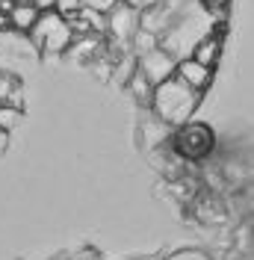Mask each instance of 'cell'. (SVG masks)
I'll return each mask as SVG.
<instances>
[{
  "label": "cell",
  "instance_id": "6da1fadb",
  "mask_svg": "<svg viewBox=\"0 0 254 260\" xmlns=\"http://www.w3.org/2000/svg\"><path fill=\"white\" fill-rule=\"evenodd\" d=\"M198 101H201V92L198 89H192L189 83H183L180 77H169L166 83H160L157 92H154V113L163 124H169V127H180V124H186L189 121V115L195 113V107H198Z\"/></svg>",
  "mask_w": 254,
  "mask_h": 260
},
{
  "label": "cell",
  "instance_id": "7a4b0ae2",
  "mask_svg": "<svg viewBox=\"0 0 254 260\" xmlns=\"http://www.w3.org/2000/svg\"><path fill=\"white\" fill-rule=\"evenodd\" d=\"M30 42L36 45V50H45L50 56H59L65 50L74 45V39H77V32H74V24L62 15V12H42L39 18V24L33 27L30 32Z\"/></svg>",
  "mask_w": 254,
  "mask_h": 260
},
{
  "label": "cell",
  "instance_id": "3957f363",
  "mask_svg": "<svg viewBox=\"0 0 254 260\" xmlns=\"http://www.w3.org/2000/svg\"><path fill=\"white\" fill-rule=\"evenodd\" d=\"M139 21H142V12L133 9L124 0H118L110 12H107V32H110V39L115 45L127 48L133 42V36L139 32Z\"/></svg>",
  "mask_w": 254,
  "mask_h": 260
},
{
  "label": "cell",
  "instance_id": "277c9868",
  "mask_svg": "<svg viewBox=\"0 0 254 260\" xmlns=\"http://www.w3.org/2000/svg\"><path fill=\"white\" fill-rule=\"evenodd\" d=\"M175 142H177V151H180L183 157L198 160V157L210 154V148H213V133H210V127L201 124V121H186V124L177 127Z\"/></svg>",
  "mask_w": 254,
  "mask_h": 260
},
{
  "label": "cell",
  "instance_id": "5b68a950",
  "mask_svg": "<svg viewBox=\"0 0 254 260\" xmlns=\"http://www.w3.org/2000/svg\"><path fill=\"white\" fill-rule=\"evenodd\" d=\"M139 71H142L154 86H160V83H166L169 77L177 74V59H175V53H172L169 48L157 45V48H151L148 53L139 56Z\"/></svg>",
  "mask_w": 254,
  "mask_h": 260
},
{
  "label": "cell",
  "instance_id": "8992f818",
  "mask_svg": "<svg viewBox=\"0 0 254 260\" xmlns=\"http://www.w3.org/2000/svg\"><path fill=\"white\" fill-rule=\"evenodd\" d=\"M177 77L183 83H189L192 89L207 92L210 83H213V68L204 62H198L195 56H183V59H177Z\"/></svg>",
  "mask_w": 254,
  "mask_h": 260
},
{
  "label": "cell",
  "instance_id": "52a82bcc",
  "mask_svg": "<svg viewBox=\"0 0 254 260\" xmlns=\"http://www.w3.org/2000/svg\"><path fill=\"white\" fill-rule=\"evenodd\" d=\"M189 56H195L198 62L210 65V68H216L219 56H222V36H219V32H207V36H201V39L195 42V48H192Z\"/></svg>",
  "mask_w": 254,
  "mask_h": 260
},
{
  "label": "cell",
  "instance_id": "ba28073f",
  "mask_svg": "<svg viewBox=\"0 0 254 260\" xmlns=\"http://www.w3.org/2000/svg\"><path fill=\"white\" fill-rule=\"evenodd\" d=\"M39 18H42V9L36 3H12V9H9V24L18 32H30L39 24Z\"/></svg>",
  "mask_w": 254,
  "mask_h": 260
},
{
  "label": "cell",
  "instance_id": "9c48e42d",
  "mask_svg": "<svg viewBox=\"0 0 254 260\" xmlns=\"http://www.w3.org/2000/svg\"><path fill=\"white\" fill-rule=\"evenodd\" d=\"M127 89H130V95L136 98L142 107H151V104H154V92H157V86L148 80V77H145L139 68H136V74L127 80Z\"/></svg>",
  "mask_w": 254,
  "mask_h": 260
},
{
  "label": "cell",
  "instance_id": "30bf717a",
  "mask_svg": "<svg viewBox=\"0 0 254 260\" xmlns=\"http://www.w3.org/2000/svg\"><path fill=\"white\" fill-rule=\"evenodd\" d=\"M0 101L3 104H15V107H21V83H18V77H12V74H0Z\"/></svg>",
  "mask_w": 254,
  "mask_h": 260
},
{
  "label": "cell",
  "instance_id": "8fae6325",
  "mask_svg": "<svg viewBox=\"0 0 254 260\" xmlns=\"http://www.w3.org/2000/svg\"><path fill=\"white\" fill-rule=\"evenodd\" d=\"M18 121H21V107L3 104L0 107V133H9L12 127H18Z\"/></svg>",
  "mask_w": 254,
  "mask_h": 260
},
{
  "label": "cell",
  "instance_id": "7c38bea8",
  "mask_svg": "<svg viewBox=\"0 0 254 260\" xmlns=\"http://www.w3.org/2000/svg\"><path fill=\"white\" fill-rule=\"evenodd\" d=\"M83 6H86V0H56V12H62L65 18L77 15Z\"/></svg>",
  "mask_w": 254,
  "mask_h": 260
},
{
  "label": "cell",
  "instance_id": "4fadbf2b",
  "mask_svg": "<svg viewBox=\"0 0 254 260\" xmlns=\"http://www.w3.org/2000/svg\"><path fill=\"white\" fill-rule=\"evenodd\" d=\"M166 260H213V257H210V254H204V251H198V248H183V251L169 254Z\"/></svg>",
  "mask_w": 254,
  "mask_h": 260
},
{
  "label": "cell",
  "instance_id": "5bb4252c",
  "mask_svg": "<svg viewBox=\"0 0 254 260\" xmlns=\"http://www.w3.org/2000/svg\"><path fill=\"white\" fill-rule=\"evenodd\" d=\"M124 3H130L133 9H139V12H148V9H154L160 0H124Z\"/></svg>",
  "mask_w": 254,
  "mask_h": 260
},
{
  "label": "cell",
  "instance_id": "9a60e30c",
  "mask_svg": "<svg viewBox=\"0 0 254 260\" xmlns=\"http://www.w3.org/2000/svg\"><path fill=\"white\" fill-rule=\"evenodd\" d=\"M86 3H89V6H95V9H101V12H110L118 0H86Z\"/></svg>",
  "mask_w": 254,
  "mask_h": 260
},
{
  "label": "cell",
  "instance_id": "2e32d148",
  "mask_svg": "<svg viewBox=\"0 0 254 260\" xmlns=\"http://www.w3.org/2000/svg\"><path fill=\"white\" fill-rule=\"evenodd\" d=\"M33 3H36L42 12H53V9H56V0H33Z\"/></svg>",
  "mask_w": 254,
  "mask_h": 260
},
{
  "label": "cell",
  "instance_id": "e0dca14e",
  "mask_svg": "<svg viewBox=\"0 0 254 260\" xmlns=\"http://www.w3.org/2000/svg\"><path fill=\"white\" fill-rule=\"evenodd\" d=\"M204 6H210V9H222V6H228L231 0H201Z\"/></svg>",
  "mask_w": 254,
  "mask_h": 260
},
{
  "label": "cell",
  "instance_id": "ac0fdd59",
  "mask_svg": "<svg viewBox=\"0 0 254 260\" xmlns=\"http://www.w3.org/2000/svg\"><path fill=\"white\" fill-rule=\"evenodd\" d=\"M12 3H33V0H12Z\"/></svg>",
  "mask_w": 254,
  "mask_h": 260
},
{
  "label": "cell",
  "instance_id": "d6986e66",
  "mask_svg": "<svg viewBox=\"0 0 254 260\" xmlns=\"http://www.w3.org/2000/svg\"><path fill=\"white\" fill-rule=\"evenodd\" d=\"M0 107H3V101H0Z\"/></svg>",
  "mask_w": 254,
  "mask_h": 260
}]
</instances>
